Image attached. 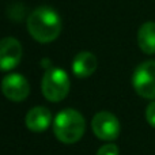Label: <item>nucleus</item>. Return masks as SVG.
Wrapping results in <instances>:
<instances>
[{
	"label": "nucleus",
	"mask_w": 155,
	"mask_h": 155,
	"mask_svg": "<svg viewBox=\"0 0 155 155\" xmlns=\"http://www.w3.org/2000/svg\"><path fill=\"white\" fill-rule=\"evenodd\" d=\"M146 120L153 128H155V99H153V102H150L146 107Z\"/></svg>",
	"instance_id": "obj_12"
},
{
	"label": "nucleus",
	"mask_w": 155,
	"mask_h": 155,
	"mask_svg": "<svg viewBox=\"0 0 155 155\" xmlns=\"http://www.w3.org/2000/svg\"><path fill=\"white\" fill-rule=\"evenodd\" d=\"M132 86L137 95L155 99V60L139 64L132 75Z\"/></svg>",
	"instance_id": "obj_4"
},
{
	"label": "nucleus",
	"mask_w": 155,
	"mask_h": 155,
	"mask_svg": "<svg viewBox=\"0 0 155 155\" xmlns=\"http://www.w3.org/2000/svg\"><path fill=\"white\" fill-rule=\"evenodd\" d=\"M22 45L16 38L5 37L0 40V71H11L21 63Z\"/></svg>",
	"instance_id": "obj_7"
},
{
	"label": "nucleus",
	"mask_w": 155,
	"mask_h": 155,
	"mask_svg": "<svg viewBox=\"0 0 155 155\" xmlns=\"http://www.w3.org/2000/svg\"><path fill=\"white\" fill-rule=\"evenodd\" d=\"M86 131V120L75 109H63L53 120V134L64 144L79 142Z\"/></svg>",
	"instance_id": "obj_2"
},
{
	"label": "nucleus",
	"mask_w": 155,
	"mask_h": 155,
	"mask_svg": "<svg viewBox=\"0 0 155 155\" xmlns=\"http://www.w3.org/2000/svg\"><path fill=\"white\" fill-rule=\"evenodd\" d=\"M25 123L31 132H44L52 123V113L45 106H35L27 112Z\"/></svg>",
	"instance_id": "obj_8"
},
{
	"label": "nucleus",
	"mask_w": 155,
	"mask_h": 155,
	"mask_svg": "<svg viewBox=\"0 0 155 155\" xmlns=\"http://www.w3.org/2000/svg\"><path fill=\"white\" fill-rule=\"evenodd\" d=\"M91 129L101 140H116L120 135V121L110 112H98L91 120Z\"/></svg>",
	"instance_id": "obj_5"
},
{
	"label": "nucleus",
	"mask_w": 155,
	"mask_h": 155,
	"mask_svg": "<svg viewBox=\"0 0 155 155\" xmlns=\"http://www.w3.org/2000/svg\"><path fill=\"white\" fill-rule=\"evenodd\" d=\"M27 31L37 42L49 44L61 33V18L51 7H38L26 21Z\"/></svg>",
	"instance_id": "obj_1"
},
{
	"label": "nucleus",
	"mask_w": 155,
	"mask_h": 155,
	"mask_svg": "<svg viewBox=\"0 0 155 155\" xmlns=\"http://www.w3.org/2000/svg\"><path fill=\"white\" fill-rule=\"evenodd\" d=\"M2 91L7 99L12 102H22L29 97L30 84L21 74H8L2 80Z\"/></svg>",
	"instance_id": "obj_6"
},
{
	"label": "nucleus",
	"mask_w": 155,
	"mask_h": 155,
	"mask_svg": "<svg viewBox=\"0 0 155 155\" xmlns=\"http://www.w3.org/2000/svg\"><path fill=\"white\" fill-rule=\"evenodd\" d=\"M97 155H120V150L116 144L109 143V144L99 147V150L97 151Z\"/></svg>",
	"instance_id": "obj_11"
},
{
	"label": "nucleus",
	"mask_w": 155,
	"mask_h": 155,
	"mask_svg": "<svg viewBox=\"0 0 155 155\" xmlns=\"http://www.w3.org/2000/svg\"><path fill=\"white\" fill-rule=\"evenodd\" d=\"M71 87L70 76L64 70L51 67L45 71L41 80V90L48 101L60 102L68 95Z\"/></svg>",
	"instance_id": "obj_3"
},
{
	"label": "nucleus",
	"mask_w": 155,
	"mask_h": 155,
	"mask_svg": "<svg viewBox=\"0 0 155 155\" xmlns=\"http://www.w3.org/2000/svg\"><path fill=\"white\" fill-rule=\"evenodd\" d=\"M97 57L91 52H80L72 60V72L78 78H88L97 70Z\"/></svg>",
	"instance_id": "obj_9"
},
{
	"label": "nucleus",
	"mask_w": 155,
	"mask_h": 155,
	"mask_svg": "<svg viewBox=\"0 0 155 155\" xmlns=\"http://www.w3.org/2000/svg\"><path fill=\"white\" fill-rule=\"evenodd\" d=\"M137 45L146 54H155V22H144L137 30Z\"/></svg>",
	"instance_id": "obj_10"
}]
</instances>
